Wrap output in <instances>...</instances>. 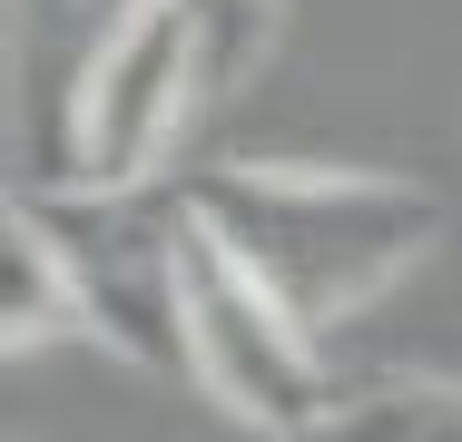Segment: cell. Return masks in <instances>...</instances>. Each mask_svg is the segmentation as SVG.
<instances>
[{
  "label": "cell",
  "instance_id": "1",
  "mask_svg": "<svg viewBox=\"0 0 462 442\" xmlns=\"http://www.w3.org/2000/svg\"><path fill=\"white\" fill-rule=\"evenodd\" d=\"M178 187H187V216L315 335L383 305L443 236V197L383 168L207 158V168H178Z\"/></svg>",
  "mask_w": 462,
  "mask_h": 442
},
{
  "label": "cell",
  "instance_id": "2",
  "mask_svg": "<svg viewBox=\"0 0 462 442\" xmlns=\"http://www.w3.org/2000/svg\"><path fill=\"white\" fill-rule=\"evenodd\" d=\"M178 325H187V383L226 423H246V433H266V442H325L335 433L345 393L325 373V335L295 325L207 226H187Z\"/></svg>",
  "mask_w": 462,
  "mask_h": 442
},
{
  "label": "cell",
  "instance_id": "5",
  "mask_svg": "<svg viewBox=\"0 0 462 442\" xmlns=\"http://www.w3.org/2000/svg\"><path fill=\"white\" fill-rule=\"evenodd\" d=\"M138 0H10V118H20V187H50L69 148V108L98 50L128 30Z\"/></svg>",
  "mask_w": 462,
  "mask_h": 442
},
{
  "label": "cell",
  "instance_id": "7",
  "mask_svg": "<svg viewBox=\"0 0 462 442\" xmlns=\"http://www.w3.org/2000/svg\"><path fill=\"white\" fill-rule=\"evenodd\" d=\"M325 442H462V383L453 373H383L345 393Z\"/></svg>",
  "mask_w": 462,
  "mask_h": 442
},
{
  "label": "cell",
  "instance_id": "4",
  "mask_svg": "<svg viewBox=\"0 0 462 442\" xmlns=\"http://www.w3.org/2000/svg\"><path fill=\"white\" fill-rule=\"evenodd\" d=\"M207 98L197 69V30H187L178 0H138L128 30L98 50L89 88L69 108V148L50 187H148V177H178V128Z\"/></svg>",
  "mask_w": 462,
  "mask_h": 442
},
{
  "label": "cell",
  "instance_id": "8",
  "mask_svg": "<svg viewBox=\"0 0 462 442\" xmlns=\"http://www.w3.org/2000/svg\"><path fill=\"white\" fill-rule=\"evenodd\" d=\"M178 10H187V30H197L207 98H236L285 40V0H178Z\"/></svg>",
  "mask_w": 462,
  "mask_h": 442
},
{
  "label": "cell",
  "instance_id": "3",
  "mask_svg": "<svg viewBox=\"0 0 462 442\" xmlns=\"http://www.w3.org/2000/svg\"><path fill=\"white\" fill-rule=\"evenodd\" d=\"M69 285H79V335L118 354L128 373H187V325H178V265H187V187H30Z\"/></svg>",
  "mask_w": 462,
  "mask_h": 442
},
{
  "label": "cell",
  "instance_id": "6",
  "mask_svg": "<svg viewBox=\"0 0 462 442\" xmlns=\"http://www.w3.org/2000/svg\"><path fill=\"white\" fill-rule=\"evenodd\" d=\"M60 335H79V285H69V256L40 216V197L10 187V207H0V345L40 354Z\"/></svg>",
  "mask_w": 462,
  "mask_h": 442
}]
</instances>
